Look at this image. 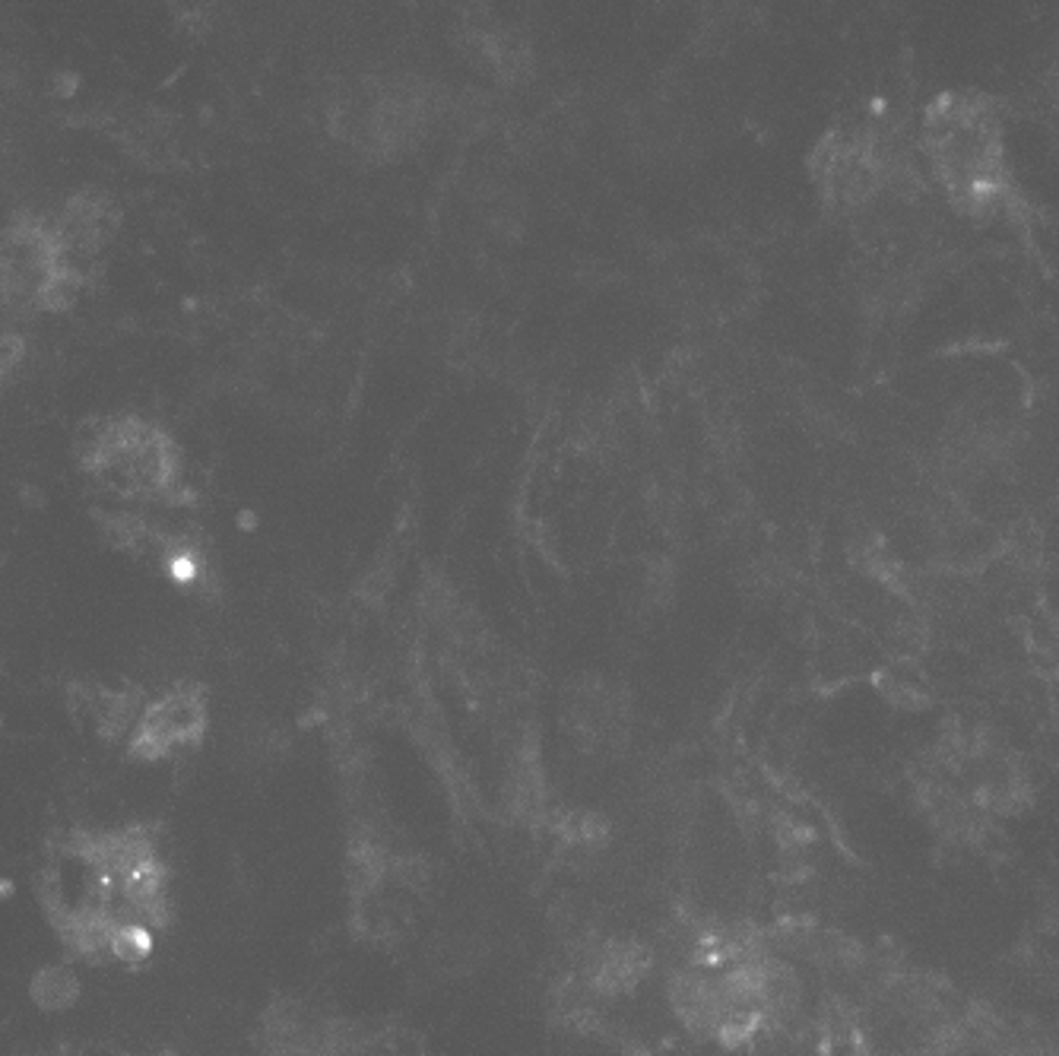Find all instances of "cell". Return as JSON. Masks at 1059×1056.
Here are the masks:
<instances>
[{
	"label": "cell",
	"mask_w": 1059,
	"mask_h": 1056,
	"mask_svg": "<svg viewBox=\"0 0 1059 1056\" xmlns=\"http://www.w3.org/2000/svg\"><path fill=\"white\" fill-rule=\"evenodd\" d=\"M936 172L964 210L990 207L1002 191L999 121L983 99L945 96L926 121Z\"/></svg>",
	"instance_id": "cell-1"
},
{
	"label": "cell",
	"mask_w": 1059,
	"mask_h": 1056,
	"mask_svg": "<svg viewBox=\"0 0 1059 1056\" xmlns=\"http://www.w3.org/2000/svg\"><path fill=\"white\" fill-rule=\"evenodd\" d=\"M89 467L121 495H162L175 486V451L153 425L105 422L89 444Z\"/></svg>",
	"instance_id": "cell-2"
},
{
	"label": "cell",
	"mask_w": 1059,
	"mask_h": 1056,
	"mask_svg": "<svg viewBox=\"0 0 1059 1056\" xmlns=\"http://www.w3.org/2000/svg\"><path fill=\"white\" fill-rule=\"evenodd\" d=\"M352 1031L302 1003H276L260 1025V1056H352Z\"/></svg>",
	"instance_id": "cell-3"
},
{
	"label": "cell",
	"mask_w": 1059,
	"mask_h": 1056,
	"mask_svg": "<svg viewBox=\"0 0 1059 1056\" xmlns=\"http://www.w3.org/2000/svg\"><path fill=\"white\" fill-rule=\"evenodd\" d=\"M35 996L42 999L45 1006H67L73 996H77V984H73V977L67 971H45L39 977V984H35Z\"/></svg>",
	"instance_id": "cell-5"
},
{
	"label": "cell",
	"mask_w": 1059,
	"mask_h": 1056,
	"mask_svg": "<svg viewBox=\"0 0 1059 1056\" xmlns=\"http://www.w3.org/2000/svg\"><path fill=\"white\" fill-rule=\"evenodd\" d=\"M203 733V701L197 692H169L137 717L134 749L146 758L169 755L197 743Z\"/></svg>",
	"instance_id": "cell-4"
}]
</instances>
